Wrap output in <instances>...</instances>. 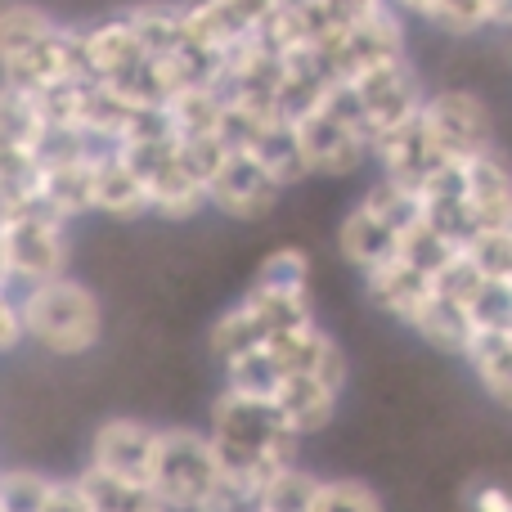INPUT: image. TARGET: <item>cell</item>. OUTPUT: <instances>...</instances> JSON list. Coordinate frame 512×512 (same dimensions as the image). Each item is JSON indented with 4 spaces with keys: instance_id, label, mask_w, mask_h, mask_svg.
<instances>
[{
    "instance_id": "2",
    "label": "cell",
    "mask_w": 512,
    "mask_h": 512,
    "mask_svg": "<svg viewBox=\"0 0 512 512\" xmlns=\"http://www.w3.org/2000/svg\"><path fill=\"white\" fill-rule=\"evenodd\" d=\"M418 221V194L396 180H373L351 212L337 221V256L351 265L355 274H369L387 256H396L400 234Z\"/></svg>"
},
{
    "instance_id": "23",
    "label": "cell",
    "mask_w": 512,
    "mask_h": 512,
    "mask_svg": "<svg viewBox=\"0 0 512 512\" xmlns=\"http://www.w3.org/2000/svg\"><path fill=\"white\" fill-rule=\"evenodd\" d=\"M463 310L472 315L477 333H512V283L486 274V283L472 292Z\"/></svg>"
},
{
    "instance_id": "14",
    "label": "cell",
    "mask_w": 512,
    "mask_h": 512,
    "mask_svg": "<svg viewBox=\"0 0 512 512\" xmlns=\"http://www.w3.org/2000/svg\"><path fill=\"white\" fill-rule=\"evenodd\" d=\"M409 333L423 337L432 351L441 355H468L472 337H477V324H472V315L459 306V301H450L445 292L432 288V297L423 301V310L414 315V324H409Z\"/></svg>"
},
{
    "instance_id": "12",
    "label": "cell",
    "mask_w": 512,
    "mask_h": 512,
    "mask_svg": "<svg viewBox=\"0 0 512 512\" xmlns=\"http://www.w3.org/2000/svg\"><path fill=\"white\" fill-rule=\"evenodd\" d=\"M373 167H378L382 180H396V185L414 189V194L436 167H445V162L436 158L427 131H423V113H418L414 122H405L400 131L382 135V140L373 144Z\"/></svg>"
},
{
    "instance_id": "24",
    "label": "cell",
    "mask_w": 512,
    "mask_h": 512,
    "mask_svg": "<svg viewBox=\"0 0 512 512\" xmlns=\"http://www.w3.org/2000/svg\"><path fill=\"white\" fill-rule=\"evenodd\" d=\"M41 512H95V499H90L81 472H72V477H54L50 499H45Z\"/></svg>"
},
{
    "instance_id": "27",
    "label": "cell",
    "mask_w": 512,
    "mask_h": 512,
    "mask_svg": "<svg viewBox=\"0 0 512 512\" xmlns=\"http://www.w3.org/2000/svg\"><path fill=\"white\" fill-rule=\"evenodd\" d=\"M391 9H396L400 18H418V23H432L436 0H391Z\"/></svg>"
},
{
    "instance_id": "4",
    "label": "cell",
    "mask_w": 512,
    "mask_h": 512,
    "mask_svg": "<svg viewBox=\"0 0 512 512\" xmlns=\"http://www.w3.org/2000/svg\"><path fill=\"white\" fill-rule=\"evenodd\" d=\"M423 131L432 140L436 158L450 167H468V162L499 153V126L490 104L468 86H441L427 90L423 104Z\"/></svg>"
},
{
    "instance_id": "1",
    "label": "cell",
    "mask_w": 512,
    "mask_h": 512,
    "mask_svg": "<svg viewBox=\"0 0 512 512\" xmlns=\"http://www.w3.org/2000/svg\"><path fill=\"white\" fill-rule=\"evenodd\" d=\"M18 301H23L27 342L54 360H81L104 342V301L77 274L36 283V288L18 292Z\"/></svg>"
},
{
    "instance_id": "15",
    "label": "cell",
    "mask_w": 512,
    "mask_h": 512,
    "mask_svg": "<svg viewBox=\"0 0 512 512\" xmlns=\"http://www.w3.org/2000/svg\"><path fill=\"white\" fill-rule=\"evenodd\" d=\"M59 27H63L59 18H50L41 5H27V0L5 5L0 9V72L23 63L27 54H36Z\"/></svg>"
},
{
    "instance_id": "7",
    "label": "cell",
    "mask_w": 512,
    "mask_h": 512,
    "mask_svg": "<svg viewBox=\"0 0 512 512\" xmlns=\"http://www.w3.org/2000/svg\"><path fill=\"white\" fill-rule=\"evenodd\" d=\"M360 104V117H364V131L369 140L378 144L382 135L400 131L405 122H414L427 104V86L418 81L414 63L400 59V63H387V68H373L364 77H351L346 81Z\"/></svg>"
},
{
    "instance_id": "28",
    "label": "cell",
    "mask_w": 512,
    "mask_h": 512,
    "mask_svg": "<svg viewBox=\"0 0 512 512\" xmlns=\"http://www.w3.org/2000/svg\"><path fill=\"white\" fill-rule=\"evenodd\" d=\"M486 5H490V23L512 27V0H486Z\"/></svg>"
},
{
    "instance_id": "9",
    "label": "cell",
    "mask_w": 512,
    "mask_h": 512,
    "mask_svg": "<svg viewBox=\"0 0 512 512\" xmlns=\"http://www.w3.org/2000/svg\"><path fill=\"white\" fill-rule=\"evenodd\" d=\"M90 198H95V216H108V221H144L149 216V189L135 176L131 162L122 158V144L95 153Z\"/></svg>"
},
{
    "instance_id": "26",
    "label": "cell",
    "mask_w": 512,
    "mask_h": 512,
    "mask_svg": "<svg viewBox=\"0 0 512 512\" xmlns=\"http://www.w3.org/2000/svg\"><path fill=\"white\" fill-rule=\"evenodd\" d=\"M468 512H512V490L499 486V481H472Z\"/></svg>"
},
{
    "instance_id": "19",
    "label": "cell",
    "mask_w": 512,
    "mask_h": 512,
    "mask_svg": "<svg viewBox=\"0 0 512 512\" xmlns=\"http://www.w3.org/2000/svg\"><path fill=\"white\" fill-rule=\"evenodd\" d=\"M310 512H387V504L360 477H319Z\"/></svg>"
},
{
    "instance_id": "8",
    "label": "cell",
    "mask_w": 512,
    "mask_h": 512,
    "mask_svg": "<svg viewBox=\"0 0 512 512\" xmlns=\"http://www.w3.org/2000/svg\"><path fill=\"white\" fill-rule=\"evenodd\" d=\"M283 194H288V189H283L252 153L234 149L230 158H225V167L212 176V185H207V207L230 216V221H265V216L283 203Z\"/></svg>"
},
{
    "instance_id": "6",
    "label": "cell",
    "mask_w": 512,
    "mask_h": 512,
    "mask_svg": "<svg viewBox=\"0 0 512 512\" xmlns=\"http://www.w3.org/2000/svg\"><path fill=\"white\" fill-rule=\"evenodd\" d=\"M158 436H162V427L149 423V418L113 414L104 423H95L81 468L99 472V477H113V481H140V486H149L153 459H158Z\"/></svg>"
},
{
    "instance_id": "16",
    "label": "cell",
    "mask_w": 512,
    "mask_h": 512,
    "mask_svg": "<svg viewBox=\"0 0 512 512\" xmlns=\"http://www.w3.org/2000/svg\"><path fill=\"white\" fill-rule=\"evenodd\" d=\"M463 360L490 405L512 409V333H477Z\"/></svg>"
},
{
    "instance_id": "22",
    "label": "cell",
    "mask_w": 512,
    "mask_h": 512,
    "mask_svg": "<svg viewBox=\"0 0 512 512\" xmlns=\"http://www.w3.org/2000/svg\"><path fill=\"white\" fill-rule=\"evenodd\" d=\"M315 486H319V477L297 463V468L279 472V477H274L270 486L256 495V512H310Z\"/></svg>"
},
{
    "instance_id": "20",
    "label": "cell",
    "mask_w": 512,
    "mask_h": 512,
    "mask_svg": "<svg viewBox=\"0 0 512 512\" xmlns=\"http://www.w3.org/2000/svg\"><path fill=\"white\" fill-rule=\"evenodd\" d=\"M252 283L256 288H274V292H310V256L301 248H292V243H283V248H274L256 265Z\"/></svg>"
},
{
    "instance_id": "25",
    "label": "cell",
    "mask_w": 512,
    "mask_h": 512,
    "mask_svg": "<svg viewBox=\"0 0 512 512\" xmlns=\"http://www.w3.org/2000/svg\"><path fill=\"white\" fill-rule=\"evenodd\" d=\"M315 5L324 9L333 27H351V23H360V18H369V14H378V9H387L391 0H315Z\"/></svg>"
},
{
    "instance_id": "17",
    "label": "cell",
    "mask_w": 512,
    "mask_h": 512,
    "mask_svg": "<svg viewBox=\"0 0 512 512\" xmlns=\"http://www.w3.org/2000/svg\"><path fill=\"white\" fill-rule=\"evenodd\" d=\"M126 18H131V27H135V36H140L149 59H162V54H176L189 45L185 9H180L176 0H144V5L126 9Z\"/></svg>"
},
{
    "instance_id": "18",
    "label": "cell",
    "mask_w": 512,
    "mask_h": 512,
    "mask_svg": "<svg viewBox=\"0 0 512 512\" xmlns=\"http://www.w3.org/2000/svg\"><path fill=\"white\" fill-rule=\"evenodd\" d=\"M81 481H86L90 499H95V512H176L158 499L153 486H140V481H113L99 477V472L81 468Z\"/></svg>"
},
{
    "instance_id": "11",
    "label": "cell",
    "mask_w": 512,
    "mask_h": 512,
    "mask_svg": "<svg viewBox=\"0 0 512 512\" xmlns=\"http://www.w3.org/2000/svg\"><path fill=\"white\" fill-rule=\"evenodd\" d=\"M360 279H364V297H369L387 319H396V324H405V328L414 324L423 301L432 297V279H427L423 270H414L400 252L387 256L382 265H373V270L360 274Z\"/></svg>"
},
{
    "instance_id": "21",
    "label": "cell",
    "mask_w": 512,
    "mask_h": 512,
    "mask_svg": "<svg viewBox=\"0 0 512 512\" xmlns=\"http://www.w3.org/2000/svg\"><path fill=\"white\" fill-rule=\"evenodd\" d=\"M54 477L41 468H0V512H41Z\"/></svg>"
},
{
    "instance_id": "10",
    "label": "cell",
    "mask_w": 512,
    "mask_h": 512,
    "mask_svg": "<svg viewBox=\"0 0 512 512\" xmlns=\"http://www.w3.org/2000/svg\"><path fill=\"white\" fill-rule=\"evenodd\" d=\"M468 180V221L472 234L481 230H512V167L504 153H486V158L463 167Z\"/></svg>"
},
{
    "instance_id": "3",
    "label": "cell",
    "mask_w": 512,
    "mask_h": 512,
    "mask_svg": "<svg viewBox=\"0 0 512 512\" xmlns=\"http://www.w3.org/2000/svg\"><path fill=\"white\" fill-rule=\"evenodd\" d=\"M225 468L216 454L207 427H162L158 436V459H153L149 486L158 490V499L176 512H198L207 499L221 490Z\"/></svg>"
},
{
    "instance_id": "5",
    "label": "cell",
    "mask_w": 512,
    "mask_h": 512,
    "mask_svg": "<svg viewBox=\"0 0 512 512\" xmlns=\"http://www.w3.org/2000/svg\"><path fill=\"white\" fill-rule=\"evenodd\" d=\"M5 239V265H9V283L18 292L50 283L59 274H72V225L63 216L45 212L41 203H32L27 212H18L14 221L0 230Z\"/></svg>"
},
{
    "instance_id": "13",
    "label": "cell",
    "mask_w": 512,
    "mask_h": 512,
    "mask_svg": "<svg viewBox=\"0 0 512 512\" xmlns=\"http://www.w3.org/2000/svg\"><path fill=\"white\" fill-rule=\"evenodd\" d=\"M342 391L346 387H333V382L315 378V373H292V378H283L279 396H274V409H279V418L288 423V432L306 441V436L324 432L337 418Z\"/></svg>"
}]
</instances>
